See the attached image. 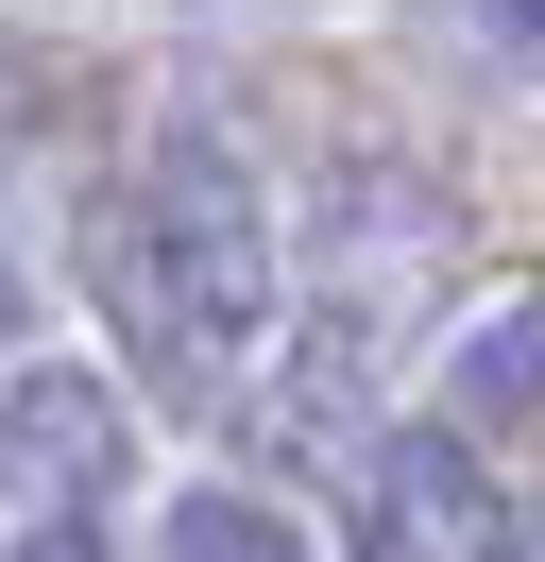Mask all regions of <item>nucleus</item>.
Wrapping results in <instances>:
<instances>
[{
  "instance_id": "f257e3e1",
  "label": "nucleus",
  "mask_w": 545,
  "mask_h": 562,
  "mask_svg": "<svg viewBox=\"0 0 545 562\" xmlns=\"http://www.w3.org/2000/svg\"><path fill=\"white\" fill-rule=\"evenodd\" d=\"M86 290H102L120 358L170 392V409L272 392V341H290V222H272L256 154H238L222 120L136 137V171L102 188V222H86Z\"/></svg>"
},
{
  "instance_id": "f03ea898",
  "label": "nucleus",
  "mask_w": 545,
  "mask_h": 562,
  "mask_svg": "<svg viewBox=\"0 0 545 562\" xmlns=\"http://www.w3.org/2000/svg\"><path fill=\"white\" fill-rule=\"evenodd\" d=\"M120 477H136V392L86 358H0V546L120 512Z\"/></svg>"
},
{
  "instance_id": "7ed1b4c3",
  "label": "nucleus",
  "mask_w": 545,
  "mask_h": 562,
  "mask_svg": "<svg viewBox=\"0 0 545 562\" xmlns=\"http://www.w3.org/2000/svg\"><path fill=\"white\" fill-rule=\"evenodd\" d=\"M341 494H358V562H494V477L460 426H375Z\"/></svg>"
},
{
  "instance_id": "20e7f679",
  "label": "nucleus",
  "mask_w": 545,
  "mask_h": 562,
  "mask_svg": "<svg viewBox=\"0 0 545 562\" xmlns=\"http://www.w3.org/2000/svg\"><path fill=\"white\" fill-rule=\"evenodd\" d=\"M545 409V273H511L494 307H460V341H443L426 375V426H460V443H494V426Z\"/></svg>"
},
{
  "instance_id": "39448f33",
  "label": "nucleus",
  "mask_w": 545,
  "mask_h": 562,
  "mask_svg": "<svg viewBox=\"0 0 545 562\" xmlns=\"http://www.w3.org/2000/svg\"><path fill=\"white\" fill-rule=\"evenodd\" d=\"M154 562H324L272 494H238V477H204V494H170L154 512Z\"/></svg>"
},
{
  "instance_id": "423d86ee",
  "label": "nucleus",
  "mask_w": 545,
  "mask_h": 562,
  "mask_svg": "<svg viewBox=\"0 0 545 562\" xmlns=\"http://www.w3.org/2000/svg\"><path fill=\"white\" fill-rule=\"evenodd\" d=\"M0 562H120V546H102V512H86V528H18Z\"/></svg>"
},
{
  "instance_id": "0eeeda50",
  "label": "nucleus",
  "mask_w": 545,
  "mask_h": 562,
  "mask_svg": "<svg viewBox=\"0 0 545 562\" xmlns=\"http://www.w3.org/2000/svg\"><path fill=\"white\" fill-rule=\"evenodd\" d=\"M494 562H545V494H529V512H494Z\"/></svg>"
},
{
  "instance_id": "6e6552de",
  "label": "nucleus",
  "mask_w": 545,
  "mask_h": 562,
  "mask_svg": "<svg viewBox=\"0 0 545 562\" xmlns=\"http://www.w3.org/2000/svg\"><path fill=\"white\" fill-rule=\"evenodd\" d=\"M18 324H34V290H18V239H0V358H18Z\"/></svg>"
},
{
  "instance_id": "1a4fd4ad",
  "label": "nucleus",
  "mask_w": 545,
  "mask_h": 562,
  "mask_svg": "<svg viewBox=\"0 0 545 562\" xmlns=\"http://www.w3.org/2000/svg\"><path fill=\"white\" fill-rule=\"evenodd\" d=\"M477 18H494V35H545V0H477Z\"/></svg>"
}]
</instances>
